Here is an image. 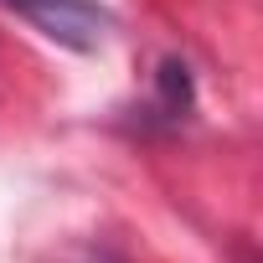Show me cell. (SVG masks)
<instances>
[{"label":"cell","instance_id":"1","mask_svg":"<svg viewBox=\"0 0 263 263\" xmlns=\"http://www.w3.org/2000/svg\"><path fill=\"white\" fill-rule=\"evenodd\" d=\"M0 6L31 21L47 42H57L67 52H98L114 31V16L98 0H0Z\"/></svg>","mask_w":263,"mask_h":263}]
</instances>
